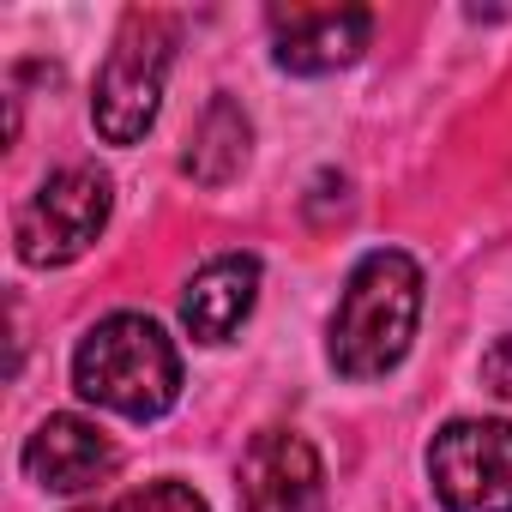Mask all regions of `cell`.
Instances as JSON below:
<instances>
[{
  "mask_svg": "<svg viewBox=\"0 0 512 512\" xmlns=\"http://www.w3.org/2000/svg\"><path fill=\"white\" fill-rule=\"evenodd\" d=\"M422 320V266L404 247H374L350 266L326 326V362L338 380H386Z\"/></svg>",
  "mask_w": 512,
  "mask_h": 512,
  "instance_id": "cell-1",
  "label": "cell"
},
{
  "mask_svg": "<svg viewBox=\"0 0 512 512\" xmlns=\"http://www.w3.org/2000/svg\"><path fill=\"white\" fill-rule=\"evenodd\" d=\"M73 392L127 422H157L181 398V350L151 314H109L73 350Z\"/></svg>",
  "mask_w": 512,
  "mask_h": 512,
  "instance_id": "cell-2",
  "label": "cell"
},
{
  "mask_svg": "<svg viewBox=\"0 0 512 512\" xmlns=\"http://www.w3.org/2000/svg\"><path fill=\"white\" fill-rule=\"evenodd\" d=\"M175 43H181V25L169 13H127L121 19L109 61L97 73V91H91V127L103 145H139L157 127Z\"/></svg>",
  "mask_w": 512,
  "mask_h": 512,
  "instance_id": "cell-3",
  "label": "cell"
},
{
  "mask_svg": "<svg viewBox=\"0 0 512 512\" xmlns=\"http://www.w3.org/2000/svg\"><path fill=\"white\" fill-rule=\"evenodd\" d=\"M115 211V181L97 163H67L37 181V193L13 217V241L25 266H73L97 247Z\"/></svg>",
  "mask_w": 512,
  "mask_h": 512,
  "instance_id": "cell-4",
  "label": "cell"
},
{
  "mask_svg": "<svg viewBox=\"0 0 512 512\" xmlns=\"http://www.w3.org/2000/svg\"><path fill=\"white\" fill-rule=\"evenodd\" d=\"M428 482L446 512H512V422H446L428 440Z\"/></svg>",
  "mask_w": 512,
  "mask_h": 512,
  "instance_id": "cell-5",
  "label": "cell"
},
{
  "mask_svg": "<svg viewBox=\"0 0 512 512\" xmlns=\"http://www.w3.org/2000/svg\"><path fill=\"white\" fill-rule=\"evenodd\" d=\"M241 512H326V458L302 428H260L235 464Z\"/></svg>",
  "mask_w": 512,
  "mask_h": 512,
  "instance_id": "cell-6",
  "label": "cell"
},
{
  "mask_svg": "<svg viewBox=\"0 0 512 512\" xmlns=\"http://www.w3.org/2000/svg\"><path fill=\"white\" fill-rule=\"evenodd\" d=\"M374 37L368 7H290L272 13V61L296 79H320L350 67Z\"/></svg>",
  "mask_w": 512,
  "mask_h": 512,
  "instance_id": "cell-7",
  "label": "cell"
},
{
  "mask_svg": "<svg viewBox=\"0 0 512 512\" xmlns=\"http://www.w3.org/2000/svg\"><path fill=\"white\" fill-rule=\"evenodd\" d=\"M19 470L49 494H85L91 482H103L115 470V446L97 422H85L73 410H55L31 428V440L19 452Z\"/></svg>",
  "mask_w": 512,
  "mask_h": 512,
  "instance_id": "cell-8",
  "label": "cell"
},
{
  "mask_svg": "<svg viewBox=\"0 0 512 512\" xmlns=\"http://www.w3.org/2000/svg\"><path fill=\"white\" fill-rule=\"evenodd\" d=\"M253 302H260V260L253 253H217L181 290V326L199 344H229L247 326Z\"/></svg>",
  "mask_w": 512,
  "mask_h": 512,
  "instance_id": "cell-9",
  "label": "cell"
},
{
  "mask_svg": "<svg viewBox=\"0 0 512 512\" xmlns=\"http://www.w3.org/2000/svg\"><path fill=\"white\" fill-rule=\"evenodd\" d=\"M247 151H253V121H247V109H241L229 91H217V97L199 109L193 133H187L181 175L199 181V187H229V181L241 175Z\"/></svg>",
  "mask_w": 512,
  "mask_h": 512,
  "instance_id": "cell-10",
  "label": "cell"
},
{
  "mask_svg": "<svg viewBox=\"0 0 512 512\" xmlns=\"http://www.w3.org/2000/svg\"><path fill=\"white\" fill-rule=\"evenodd\" d=\"M79 512H211V500L193 482H181V476H157V482H145V488H133L121 500L79 506Z\"/></svg>",
  "mask_w": 512,
  "mask_h": 512,
  "instance_id": "cell-11",
  "label": "cell"
},
{
  "mask_svg": "<svg viewBox=\"0 0 512 512\" xmlns=\"http://www.w3.org/2000/svg\"><path fill=\"white\" fill-rule=\"evenodd\" d=\"M482 380H488V392L512 398V332L488 344V356H482Z\"/></svg>",
  "mask_w": 512,
  "mask_h": 512,
  "instance_id": "cell-12",
  "label": "cell"
}]
</instances>
